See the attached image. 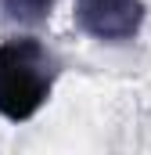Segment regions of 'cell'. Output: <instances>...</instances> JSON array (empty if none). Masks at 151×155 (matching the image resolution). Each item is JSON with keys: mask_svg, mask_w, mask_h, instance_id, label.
I'll use <instances>...</instances> for the list:
<instances>
[{"mask_svg": "<svg viewBox=\"0 0 151 155\" xmlns=\"http://www.w3.org/2000/svg\"><path fill=\"white\" fill-rule=\"evenodd\" d=\"M0 11L18 25H40L50 18L54 0H0Z\"/></svg>", "mask_w": 151, "mask_h": 155, "instance_id": "obj_3", "label": "cell"}, {"mask_svg": "<svg viewBox=\"0 0 151 155\" xmlns=\"http://www.w3.org/2000/svg\"><path fill=\"white\" fill-rule=\"evenodd\" d=\"M58 79V58L36 36H14L0 43V116L7 123H29L50 101Z\"/></svg>", "mask_w": 151, "mask_h": 155, "instance_id": "obj_1", "label": "cell"}, {"mask_svg": "<svg viewBox=\"0 0 151 155\" xmlns=\"http://www.w3.org/2000/svg\"><path fill=\"white\" fill-rule=\"evenodd\" d=\"M76 25L101 43H130L144 25V0H76Z\"/></svg>", "mask_w": 151, "mask_h": 155, "instance_id": "obj_2", "label": "cell"}]
</instances>
